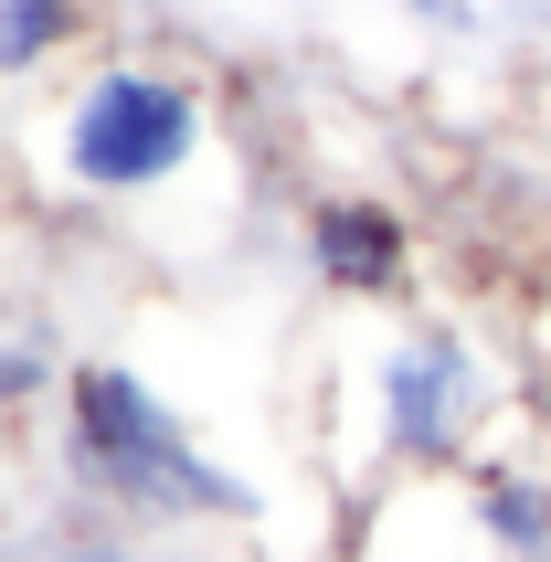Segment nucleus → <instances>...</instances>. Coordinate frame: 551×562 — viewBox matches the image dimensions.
Returning a JSON list of instances; mask_svg holds the SVG:
<instances>
[{
    "label": "nucleus",
    "mask_w": 551,
    "mask_h": 562,
    "mask_svg": "<svg viewBox=\"0 0 551 562\" xmlns=\"http://www.w3.org/2000/svg\"><path fill=\"white\" fill-rule=\"evenodd\" d=\"M64 477L86 488L106 520H138V531H245L255 488L234 468L202 457V436L181 425V404L138 382L127 361H75L64 372Z\"/></svg>",
    "instance_id": "f03ea898"
},
{
    "label": "nucleus",
    "mask_w": 551,
    "mask_h": 562,
    "mask_svg": "<svg viewBox=\"0 0 551 562\" xmlns=\"http://www.w3.org/2000/svg\"><path fill=\"white\" fill-rule=\"evenodd\" d=\"M32 562H138V552H127L117 531H64V541H43Z\"/></svg>",
    "instance_id": "1a4fd4ad"
},
{
    "label": "nucleus",
    "mask_w": 551,
    "mask_h": 562,
    "mask_svg": "<svg viewBox=\"0 0 551 562\" xmlns=\"http://www.w3.org/2000/svg\"><path fill=\"white\" fill-rule=\"evenodd\" d=\"M86 43V0H0V86H43Z\"/></svg>",
    "instance_id": "423d86ee"
},
{
    "label": "nucleus",
    "mask_w": 551,
    "mask_h": 562,
    "mask_svg": "<svg viewBox=\"0 0 551 562\" xmlns=\"http://www.w3.org/2000/svg\"><path fill=\"white\" fill-rule=\"evenodd\" d=\"M414 32H435V43H477L488 32V0H393Z\"/></svg>",
    "instance_id": "6e6552de"
},
{
    "label": "nucleus",
    "mask_w": 551,
    "mask_h": 562,
    "mask_svg": "<svg viewBox=\"0 0 551 562\" xmlns=\"http://www.w3.org/2000/svg\"><path fill=\"white\" fill-rule=\"evenodd\" d=\"M297 266L350 308H382V297L414 286V223L382 191H318L297 213Z\"/></svg>",
    "instance_id": "20e7f679"
},
{
    "label": "nucleus",
    "mask_w": 551,
    "mask_h": 562,
    "mask_svg": "<svg viewBox=\"0 0 551 562\" xmlns=\"http://www.w3.org/2000/svg\"><path fill=\"white\" fill-rule=\"evenodd\" d=\"M54 393H64V361H54V350L0 340V414H32V404H54Z\"/></svg>",
    "instance_id": "0eeeda50"
},
{
    "label": "nucleus",
    "mask_w": 551,
    "mask_h": 562,
    "mask_svg": "<svg viewBox=\"0 0 551 562\" xmlns=\"http://www.w3.org/2000/svg\"><path fill=\"white\" fill-rule=\"evenodd\" d=\"M466 520H477L488 562H551V477L509 468V457L466 468Z\"/></svg>",
    "instance_id": "39448f33"
},
{
    "label": "nucleus",
    "mask_w": 551,
    "mask_h": 562,
    "mask_svg": "<svg viewBox=\"0 0 551 562\" xmlns=\"http://www.w3.org/2000/svg\"><path fill=\"white\" fill-rule=\"evenodd\" d=\"M488 404H498V382H488V361H477L466 329H446V318L371 329V350H361V425H371V446H382L403 477H446L466 446H477Z\"/></svg>",
    "instance_id": "7ed1b4c3"
},
{
    "label": "nucleus",
    "mask_w": 551,
    "mask_h": 562,
    "mask_svg": "<svg viewBox=\"0 0 551 562\" xmlns=\"http://www.w3.org/2000/svg\"><path fill=\"white\" fill-rule=\"evenodd\" d=\"M223 106L170 54H95L22 117V170L86 213H170L213 170Z\"/></svg>",
    "instance_id": "f257e3e1"
}]
</instances>
